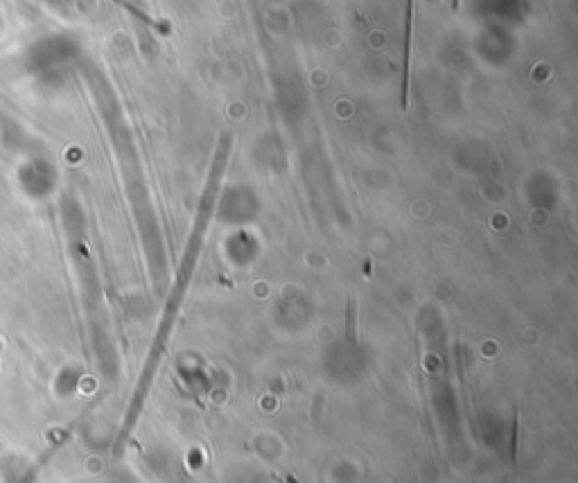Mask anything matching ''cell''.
Returning a JSON list of instances; mask_svg holds the SVG:
<instances>
[{"mask_svg":"<svg viewBox=\"0 0 578 483\" xmlns=\"http://www.w3.org/2000/svg\"><path fill=\"white\" fill-rule=\"evenodd\" d=\"M116 3H118V5H123V7L127 9V12H131V14H134V16L138 18V21H143V23H147L149 27H154V29H158V32H167V25H165V23H158V21H154V18H151V16H147L145 12H140V9H136L134 5H129V3H125V0H116Z\"/></svg>","mask_w":578,"mask_h":483,"instance_id":"cell-3","label":"cell"},{"mask_svg":"<svg viewBox=\"0 0 578 483\" xmlns=\"http://www.w3.org/2000/svg\"><path fill=\"white\" fill-rule=\"evenodd\" d=\"M452 7H454V9H459V0H452Z\"/></svg>","mask_w":578,"mask_h":483,"instance_id":"cell-4","label":"cell"},{"mask_svg":"<svg viewBox=\"0 0 578 483\" xmlns=\"http://www.w3.org/2000/svg\"><path fill=\"white\" fill-rule=\"evenodd\" d=\"M404 55H402V108L409 106V82H411V32H413V0L404 5Z\"/></svg>","mask_w":578,"mask_h":483,"instance_id":"cell-2","label":"cell"},{"mask_svg":"<svg viewBox=\"0 0 578 483\" xmlns=\"http://www.w3.org/2000/svg\"><path fill=\"white\" fill-rule=\"evenodd\" d=\"M228 152H230V136L226 134V136H221L219 145L215 149V156H212V163H210V169H208V178H206V186H204V192H201V199H199L195 224H192V230H190V239H188L184 265H181V271H179V278H177V283H174V289H172V294H170V303H167V309H165L163 323H160V328H158V335H156V341H154V352H151V364L147 366V377L145 379H149V373L154 370L156 357L165 348V341H167L170 328H172V318H174L177 307H179L181 298H184V294H186V287L190 283V274H192V267H195V260L199 255L201 241H204V235H206V230H208V221H210L212 213H215V206H217L221 181H224V172H226Z\"/></svg>","mask_w":578,"mask_h":483,"instance_id":"cell-1","label":"cell"}]
</instances>
